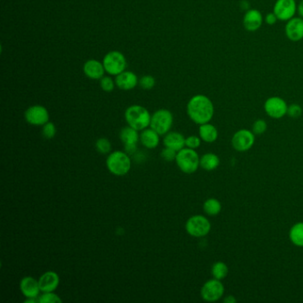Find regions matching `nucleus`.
<instances>
[{
    "label": "nucleus",
    "instance_id": "obj_1",
    "mask_svg": "<svg viewBox=\"0 0 303 303\" xmlns=\"http://www.w3.org/2000/svg\"><path fill=\"white\" fill-rule=\"evenodd\" d=\"M187 112L191 120L198 124L209 123L214 117V107L209 98L198 94L191 98L188 105Z\"/></svg>",
    "mask_w": 303,
    "mask_h": 303
},
{
    "label": "nucleus",
    "instance_id": "obj_2",
    "mask_svg": "<svg viewBox=\"0 0 303 303\" xmlns=\"http://www.w3.org/2000/svg\"><path fill=\"white\" fill-rule=\"evenodd\" d=\"M124 118L129 126L142 131L150 125L152 116L148 109L140 105L130 106L124 112Z\"/></svg>",
    "mask_w": 303,
    "mask_h": 303
},
{
    "label": "nucleus",
    "instance_id": "obj_3",
    "mask_svg": "<svg viewBox=\"0 0 303 303\" xmlns=\"http://www.w3.org/2000/svg\"><path fill=\"white\" fill-rule=\"evenodd\" d=\"M107 168L112 175L116 176H124L128 174L132 162L126 152L116 150L111 152L106 160Z\"/></svg>",
    "mask_w": 303,
    "mask_h": 303
},
{
    "label": "nucleus",
    "instance_id": "obj_4",
    "mask_svg": "<svg viewBox=\"0 0 303 303\" xmlns=\"http://www.w3.org/2000/svg\"><path fill=\"white\" fill-rule=\"evenodd\" d=\"M175 162L180 170L188 175L193 174L200 167L199 156L195 149L190 148H183L177 152Z\"/></svg>",
    "mask_w": 303,
    "mask_h": 303
},
{
    "label": "nucleus",
    "instance_id": "obj_5",
    "mask_svg": "<svg viewBox=\"0 0 303 303\" xmlns=\"http://www.w3.org/2000/svg\"><path fill=\"white\" fill-rule=\"evenodd\" d=\"M174 117L168 109H160L152 116L150 128L155 130L160 135L167 134L173 125Z\"/></svg>",
    "mask_w": 303,
    "mask_h": 303
},
{
    "label": "nucleus",
    "instance_id": "obj_6",
    "mask_svg": "<svg viewBox=\"0 0 303 303\" xmlns=\"http://www.w3.org/2000/svg\"><path fill=\"white\" fill-rule=\"evenodd\" d=\"M102 63L106 72L112 76L121 74L126 68V60L124 55L118 51L109 52L104 56Z\"/></svg>",
    "mask_w": 303,
    "mask_h": 303
},
{
    "label": "nucleus",
    "instance_id": "obj_7",
    "mask_svg": "<svg viewBox=\"0 0 303 303\" xmlns=\"http://www.w3.org/2000/svg\"><path fill=\"white\" fill-rule=\"evenodd\" d=\"M185 229L191 237H203L210 232L211 223L203 215H194L187 221Z\"/></svg>",
    "mask_w": 303,
    "mask_h": 303
},
{
    "label": "nucleus",
    "instance_id": "obj_8",
    "mask_svg": "<svg viewBox=\"0 0 303 303\" xmlns=\"http://www.w3.org/2000/svg\"><path fill=\"white\" fill-rule=\"evenodd\" d=\"M200 293L202 299L206 301H217L224 294V285L221 282V280L216 278L208 280L201 288Z\"/></svg>",
    "mask_w": 303,
    "mask_h": 303
},
{
    "label": "nucleus",
    "instance_id": "obj_9",
    "mask_svg": "<svg viewBox=\"0 0 303 303\" xmlns=\"http://www.w3.org/2000/svg\"><path fill=\"white\" fill-rule=\"evenodd\" d=\"M254 141H255L254 133L250 130L242 129L235 132L231 140V143L237 152H247L252 148Z\"/></svg>",
    "mask_w": 303,
    "mask_h": 303
},
{
    "label": "nucleus",
    "instance_id": "obj_10",
    "mask_svg": "<svg viewBox=\"0 0 303 303\" xmlns=\"http://www.w3.org/2000/svg\"><path fill=\"white\" fill-rule=\"evenodd\" d=\"M297 12V5L295 0H276L274 6L273 13L277 19L283 22H288L293 18Z\"/></svg>",
    "mask_w": 303,
    "mask_h": 303
},
{
    "label": "nucleus",
    "instance_id": "obj_11",
    "mask_svg": "<svg viewBox=\"0 0 303 303\" xmlns=\"http://www.w3.org/2000/svg\"><path fill=\"white\" fill-rule=\"evenodd\" d=\"M264 109L268 117L278 119L287 114L288 106L284 99L275 96L265 101Z\"/></svg>",
    "mask_w": 303,
    "mask_h": 303
},
{
    "label": "nucleus",
    "instance_id": "obj_12",
    "mask_svg": "<svg viewBox=\"0 0 303 303\" xmlns=\"http://www.w3.org/2000/svg\"><path fill=\"white\" fill-rule=\"evenodd\" d=\"M25 119L33 125H44L49 121V113L43 106H31L25 111Z\"/></svg>",
    "mask_w": 303,
    "mask_h": 303
},
{
    "label": "nucleus",
    "instance_id": "obj_13",
    "mask_svg": "<svg viewBox=\"0 0 303 303\" xmlns=\"http://www.w3.org/2000/svg\"><path fill=\"white\" fill-rule=\"evenodd\" d=\"M120 140L124 145V149L127 154H133L136 152L137 143L140 140L138 131L131 126H126L121 130Z\"/></svg>",
    "mask_w": 303,
    "mask_h": 303
},
{
    "label": "nucleus",
    "instance_id": "obj_14",
    "mask_svg": "<svg viewBox=\"0 0 303 303\" xmlns=\"http://www.w3.org/2000/svg\"><path fill=\"white\" fill-rule=\"evenodd\" d=\"M285 35L291 41L297 42L303 39V18L293 17L289 20L284 28Z\"/></svg>",
    "mask_w": 303,
    "mask_h": 303
},
{
    "label": "nucleus",
    "instance_id": "obj_15",
    "mask_svg": "<svg viewBox=\"0 0 303 303\" xmlns=\"http://www.w3.org/2000/svg\"><path fill=\"white\" fill-rule=\"evenodd\" d=\"M263 23V17L261 13L257 9H249L245 13L243 24L245 30L250 32L258 31Z\"/></svg>",
    "mask_w": 303,
    "mask_h": 303
},
{
    "label": "nucleus",
    "instance_id": "obj_16",
    "mask_svg": "<svg viewBox=\"0 0 303 303\" xmlns=\"http://www.w3.org/2000/svg\"><path fill=\"white\" fill-rule=\"evenodd\" d=\"M20 289L26 298H39L41 292L39 280L35 279L32 276H25L21 280Z\"/></svg>",
    "mask_w": 303,
    "mask_h": 303
},
{
    "label": "nucleus",
    "instance_id": "obj_17",
    "mask_svg": "<svg viewBox=\"0 0 303 303\" xmlns=\"http://www.w3.org/2000/svg\"><path fill=\"white\" fill-rule=\"evenodd\" d=\"M39 283L42 292L55 291L60 284V277L55 271H47L39 277Z\"/></svg>",
    "mask_w": 303,
    "mask_h": 303
},
{
    "label": "nucleus",
    "instance_id": "obj_18",
    "mask_svg": "<svg viewBox=\"0 0 303 303\" xmlns=\"http://www.w3.org/2000/svg\"><path fill=\"white\" fill-rule=\"evenodd\" d=\"M84 73L86 77L91 79H101L103 78L105 69L103 63L98 62L96 60H89L84 64L83 67Z\"/></svg>",
    "mask_w": 303,
    "mask_h": 303
},
{
    "label": "nucleus",
    "instance_id": "obj_19",
    "mask_svg": "<svg viewBox=\"0 0 303 303\" xmlns=\"http://www.w3.org/2000/svg\"><path fill=\"white\" fill-rule=\"evenodd\" d=\"M115 82L119 89L128 91L133 89L137 86L138 78L132 71H124L121 74L117 75Z\"/></svg>",
    "mask_w": 303,
    "mask_h": 303
},
{
    "label": "nucleus",
    "instance_id": "obj_20",
    "mask_svg": "<svg viewBox=\"0 0 303 303\" xmlns=\"http://www.w3.org/2000/svg\"><path fill=\"white\" fill-rule=\"evenodd\" d=\"M185 140L186 138L180 132H167L164 138V145L167 148H173L178 152L186 146Z\"/></svg>",
    "mask_w": 303,
    "mask_h": 303
},
{
    "label": "nucleus",
    "instance_id": "obj_21",
    "mask_svg": "<svg viewBox=\"0 0 303 303\" xmlns=\"http://www.w3.org/2000/svg\"><path fill=\"white\" fill-rule=\"evenodd\" d=\"M160 136V134L152 128L144 129L140 134V143L142 144L145 148L153 149L159 146Z\"/></svg>",
    "mask_w": 303,
    "mask_h": 303
},
{
    "label": "nucleus",
    "instance_id": "obj_22",
    "mask_svg": "<svg viewBox=\"0 0 303 303\" xmlns=\"http://www.w3.org/2000/svg\"><path fill=\"white\" fill-rule=\"evenodd\" d=\"M198 132L201 140L206 141L207 143H212L217 140V128L212 124L206 123V124H200Z\"/></svg>",
    "mask_w": 303,
    "mask_h": 303
},
{
    "label": "nucleus",
    "instance_id": "obj_23",
    "mask_svg": "<svg viewBox=\"0 0 303 303\" xmlns=\"http://www.w3.org/2000/svg\"><path fill=\"white\" fill-rule=\"evenodd\" d=\"M220 165V159L214 153H206L200 158V167L206 171H214Z\"/></svg>",
    "mask_w": 303,
    "mask_h": 303
},
{
    "label": "nucleus",
    "instance_id": "obj_24",
    "mask_svg": "<svg viewBox=\"0 0 303 303\" xmlns=\"http://www.w3.org/2000/svg\"><path fill=\"white\" fill-rule=\"evenodd\" d=\"M289 237L293 245L303 247V222H298L291 227Z\"/></svg>",
    "mask_w": 303,
    "mask_h": 303
},
{
    "label": "nucleus",
    "instance_id": "obj_25",
    "mask_svg": "<svg viewBox=\"0 0 303 303\" xmlns=\"http://www.w3.org/2000/svg\"><path fill=\"white\" fill-rule=\"evenodd\" d=\"M203 208L206 214L214 216L220 214V212L222 211V204L216 198H209L204 203Z\"/></svg>",
    "mask_w": 303,
    "mask_h": 303
},
{
    "label": "nucleus",
    "instance_id": "obj_26",
    "mask_svg": "<svg viewBox=\"0 0 303 303\" xmlns=\"http://www.w3.org/2000/svg\"><path fill=\"white\" fill-rule=\"evenodd\" d=\"M228 273H229V268L222 261L215 262L212 267V274L214 278L216 279L222 280L225 278L226 276H228Z\"/></svg>",
    "mask_w": 303,
    "mask_h": 303
},
{
    "label": "nucleus",
    "instance_id": "obj_27",
    "mask_svg": "<svg viewBox=\"0 0 303 303\" xmlns=\"http://www.w3.org/2000/svg\"><path fill=\"white\" fill-rule=\"evenodd\" d=\"M62 301V299L55 293V291L43 292L39 296V303H61Z\"/></svg>",
    "mask_w": 303,
    "mask_h": 303
},
{
    "label": "nucleus",
    "instance_id": "obj_28",
    "mask_svg": "<svg viewBox=\"0 0 303 303\" xmlns=\"http://www.w3.org/2000/svg\"><path fill=\"white\" fill-rule=\"evenodd\" d=\"M95 147L99 153H101L102 155L104 154H109L111 150V143L107 138H100L98 139Z\"/></svg>",
    "mask_w": 303,
    "mask_h": 303
},
{
    "label": "nucleus",
    "instance_id": "obj_29",
    "mask_svg": "<svg viewBox=\"0 0 303 303\" xmlns=\"http://www.w3.org/2000/svg\"><path fill=\"white\" fill-rule=\"evenodd\" d=\"M42 134L47 139H53L56 134V127H55V124L48 121L47 124H44Z\"/></svg>",
    "mask_w": 303,
    "mask_h": 303
},
{
    "label": "nucleus",
    "instance_id": "obj_30",
    "mask_svg": "<svg viewBox=\"0 0 303 303\" xmlns=\"http://www.w3.org/2000/svg\"><path fill=\"white\" fill-rule=\"evenodd\" d=\"M267 123L263 119H258L253 124V132L257 135H260L264 133L267 130Z\"/></svg>",
    "mask_w": 303,
    "mask_h": 303
},
{
    "label": "nucleus",
    "instance_id": "obj_31",
    "mask_svg": "<svg viewBox=\"0 0 303 303\" xmlns=\"http://www.w3.org/2000/svg\"><path fill=\"white\" fill-rule=\"evenodd\" d=\"M139 83L143 89L149 90L155 86L156 80L152 76H144L140 78Z\"/></svg>",
    "mask_w": 303,
    "mask_h": 303
},
{
    "label": "nucleus",
    "instance_id": "obj_32",
    "mask_svg": "<svg viewBox=\"0 0 303 303\" xmlns=\"http://www.w3.org/2000/svg\"><path fill=\"white\" fill-rule=\"evenodd\" d=\"M185 145H186L187 148H192V149L199 148V146L201 145V138L200 137L195 136V135L189 136L188 138H186Z\"/></svg>",
    "mask_w": 303,
    "mask_h": 303
},
{
    "label": "nucleus",
    "instance_id": "obj_33",
    "mask_svg": "<svg viewBox=\"0 0 303 303\" xmlns=\"http://www.w3.org/2000/svg\"><path fill=\"white\" fill-rule=\"evenodd\" d=\"M116 82L113 81V79L109 77H104L101 78V89L105 92H111L114 90Z\"/></svg>",
    "mask_w": 303,
    "mask_h": 303
},
{
    "label": "nucleus",
    "instance_id": "obj_34",
    "mask_svg": "<svg viewBox=\"0 0 303 303\" xmlns=\"http://www.w3.org/2000/svg\"><path fill=\"white\" fill-rule=\"evenodd\" d=\"M176 156H177V152L173 149V148H164L163 150L161 152V157L162 159L167 161V162H170V161H174L176 159Z\"/></svg>",
    "mask_w": 303,
    "mask_h": 303
},
{
    "label": "nucleus",
    "instance_id": "obj_35",
    "mask_svg": "<svg viewBox=\"0 0 303 303\" xmlns=\"http://www.w3.org/2000/svg\"><path fill=\"white\" fill-rule=\"evenodd\" d=\"M287 114L289 117L297 118V117H300V115L302 114V109L298 104H291L288 107Z\"/></svg>",
    "mask_w": 303,
    "mask_h": 303
},
{
    "label": "nucleus",
    "instance_id": "obj_36",
    "mask_svg": "<svg viewBox=\"0 0 303 303\" xmlns=\"http://www.w3.org/2000/svg\"><path fill=\"white\" fill-rule=\"evenodd\" d=\"M277 20L278 19H277V17H276V15L274 13H269L265 17V22L268 25H274V24H276Z\"/></svg>",
    "mask_w": 303,
    "mask_h": 303
},
{
    "label": "nucleus",
    "instance_id": "obj_37",
    "mask_svg": "<svg viewBox=\"0 0 303 303\" xmlns=\"http://www.w3.org/2000/svg\"><path fill=\"white\" fill-rule=\"evenodd\" d=\"M297 12L299 14V17L303 18V0H301L297 6Z\"/></svg>",
    "mask_w": 303,
    "mask_h": 303
},
{
    "label": "nucleus",
    "instance_id": "obj_38",
    "mask_svg": "<svg viewBox=\"0 0 303 303\" xmlns=\"http://www.w3.org/2000/svg\"><path fill=\"white\" fill-rule=\"evenodd\" d=\"M224 302L226 303H235L237 302V299L232 295H229L226 297L225 299H224Z\"/></svg>",
    "mask_w": 303,
    "mask_h": 303
},
{
    "label": "nucleus",
    "instance_id": "obj_39",
    "mask_svg": "<svg viewBox=\"0 0 303 303\" xmlns=\"http://www.w3.org/2000/svg\"><path fill=\"white\" fill-rule=\"evenodd\" d=\"M240 7H241L242 9H244V10H249L250 4H249L248 1L243 0L241 2V4H240Z\"/></svg>",
    "mask_w": 303,
    "mask_h": 303
}]
</instances>
